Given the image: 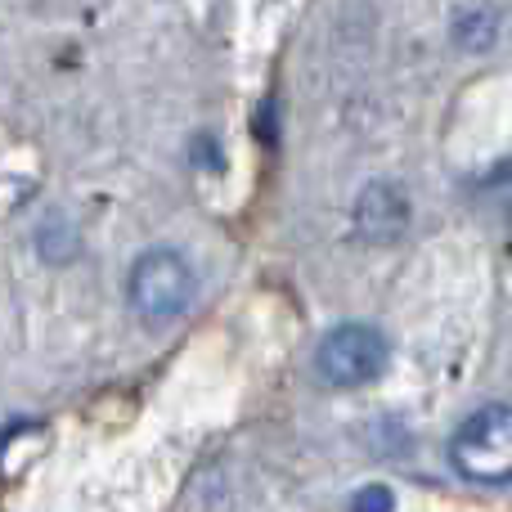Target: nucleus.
I'll return each mask as SVG.
<instances>
[{"label":"nucleus","instance_id":"20e7f679","mask_svg":"<svg viewBox=\"0 0 512 512\" xmlns=\"http://www.w3.org/2000/svg\"><path fill=\"white\" fill-rule=\"evenodd\" d=\"M409 225V198L391 180H373L355 203V230L369 243H396Z\"/></svg>","mask_w":512,"mask_h":512},{"label":"nucleus","instance_id":"7ed1b4c3","mask_svg":"<svg viewBox=\"0 0 512 512\" xmlns=\"http://www.w3.org/2000/svg\"><path fill=\"white\" fill-rule=\"evenodd\" d=\"M315 364L328 387H364L387 369V337L373 324H337L319 342Z\"/></svg>","mask_w":512,"mask_h":512},{"label":"nucleus","instance_id":"39448f33","mask_svg":"<svg viewBox=\"0 0 512 512\" xmlns=\"http://www.w3.org/2000/svg\"><path fill=\"white\" fill-rule=\"evenodd\" d=\"M391 508H396V499H391L387 486H364L351 499V512H391Z\"/></svg>","mask_w":512,"mask_h":512},{"label":"nucleus","instance_id":"423d86ee","mask_svg":"<svg viewBox=\"0 0 512 512\" xmlns=\"http://www.w3.org/2000/svg\"><path fill=\"white\" fill-rule=\"evenodd\" d=\"M508 230H512V207H508Z\"/></svg>","mask_w":512,"mask_h":512},{"label":"nucleus","instance_id":"f257e3e1","mask_svg":"<svg viewBox=\"0 0 512 512\" xmlns=\"http://www.w3.org/2000/svg\"><path fill=\"white\" fill-rule=\"evenodd\" d=\"M454 468L481 486H508L512 481V405H486L450 441Z\"/></svg>","mask_w":512,"mask_h":512},{"label":"nucleus","instance_id":"f03ea898","mask_svg":"<svg viewBox=\"0 0 512 512\" xmlns=\"http://www.w3.org/2000/svg\"><path fill=\"white\" fill-rule=\"evenodd\" d=\"M126 292H131V306L144 319L162 324V319H176L189 310V301H194V270H189V261L180 252H167V248L144 252L131 265Z\"/></svg>","mask_w":512,"mask_h":512}]
</instances>
